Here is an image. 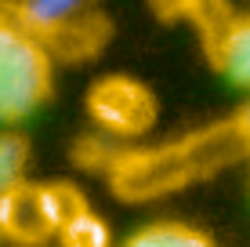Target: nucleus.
Listing matches in <instances>:
<instances>
[{
  "label": "nucleus",
  "instance_id": "obj_1",
  "mask_svg": "<svg viewBox=\"0 0 250 247\" xmlns=\"http://www.w3.org/2000/svg\"><path fill=\"white\" fill-rule=\"evenodd\" d=\"M243 157H250V142L243 138L236 120H225L203 127L196 135H185L170 146L113 157L109 160V185L120 200L142 203L178 193L192 182H203Z\"/></svg>",
  "mask_w": 250,
  "mask_h": 247
},
{
  "label": "nucleus",
  "instance_id": "obj_2",
  "mask_svg": "<svg viewBox=\"0 0 250 247\" xmlns=\"http://www.w3.org/2000/svg\"><path fill=\"white\" fill-rule=\"evenodd\" d=\"M55 91V55L15 15L11 0L0 4V127H19L47 106Z\"/></svg>",
  "mask_w": 250,
  "mask_h": 247
},
{
  "label": "nucleus",
  "instance_id": "obj_3",
  "mask_svg": "<svg viewBox=\"0 0 250 247\" xmlns=\"http://www.w3.org/2000/svg\"><path fill=\"white\" fill-rule=\"evenodd\" d=\"M11 7L55 58H83L102 47L105 19L94 0H11Z\"/></svg>",
  "mask_w": 250,
  "mask_h": 247
},
{
  "label": "nucleus",
  "instance_id": "obj_4",
  "mask_svg": "<svg viewBox=\"0 0 250 247\" xmlns=\"http://www.w3.org/2000/svg\"><path fill=\"white\" fill-rule=\"evenodd\" d=\"M0 225H4V240L19 247H44L58 236V218L55 203H51L47 182H29L7 189L0 197Z\"/></svg>",
  "mask_w": 250,
  "mask_h": 247
},
{
  "label": "nucleus",
  "instance_id": "obj_5",
  "mask_svg": "<svg viewBox=\"0 0 250 247\" xmlns=\"http://www.w3.org/2000/svg\"><path fill=\"white\" fill-rule=\"evenodd\" d=\"M91 116L113 135H142L156 120L152 95L131 76H105L91 91Z\"/></svg>",
  "mask_w": 250,
  "mask_h": 247
},
{
  "label": "nucleus",
  "instance_id": "obj_6",
  "mask_svg": "<svg viewBox=\"0 0 250 247\" xmlns=\"http://www.w3.org/2000/svg\"><path fill=\"white\" fill-rule=\"evenodd\" d=\"M207 55L232 88L250 95V11H229L207 33Z\"/></svg>",
  "mask_w": 250,
  "mask_h": 247
},
{
  "label": "nucleus",
  "instance_id": "obj_7",
  "mask_svg": "<svg viewBox=\"0 0 250 247\" xmlns=\"http://www.w3.org/2000/svg\"><path fill=\"white\" fill-rule=\"evenodd\" d=\"M120 247H218L210 233H203L200 225L174 222V218H160L142 229H134Z\"/></svg>",
  "mask_w": 250,
  "mask_h": 247
},
{
  "label": "nucleus",
  "instance_id": "obj_8",
  "mask_svg": "<svg viewBox=\"0 0 250 247\" xmlns=\"http://www.w3.org/2000/svg\"><path fill=\"white\" fill-rule=\"evenodd\" d=\"M29 160H33L29 138L22 131H15V127H0V197L25 182Z\"/></svg>",
  "mask_w": 250,
  "mask_h": 247
},
{
  "label": "nucleus",
  "instance_id": "obj_9",
  "mask_svg": "<svg viewBox=\"0 0 250 247\" xmlns=\"http://www.w3.org/2000/svg\"><path fill=\"white\" fill-rule=\"evenodd\" d=\"M58 247H113V233H109L105 218L94 215V211H80L76 218H69V222L58 229Z\"/></svg>",
  "mask_w": 250,
  "mask_h": 247
},
{
  "label": "nucleus",
  "instance_id": "obj_10",
  "mask_svg": "<svg viewBox=\"0 0 250 247\" xmlns=\"http://www.w3.org/2000/svg\"><path fill=\"white\" fill-rule=\"evenodd\" d=\"M232 120H236V127H239V131H243V138L250 142V98H247L243 106L236 109V116H232Z\"/></svg>",
  "mask_w": 250,
  "mask_h": 247
},
{
  "label": "nucleus",
  "instance_id": "obj_11",
  "mask_svg": "<svg viewBox=\"0 0 250 247\" xmlns=\"http://www.w3.org/2000/svg\"><path fill=\"white\" fill-rule=\"evenodd\" d=\"M4 244H7V240H4V225H0V247H4Z\"/></svg>",
  "mask_w": 250,
  "mask_h": 247
}]
</instances>
